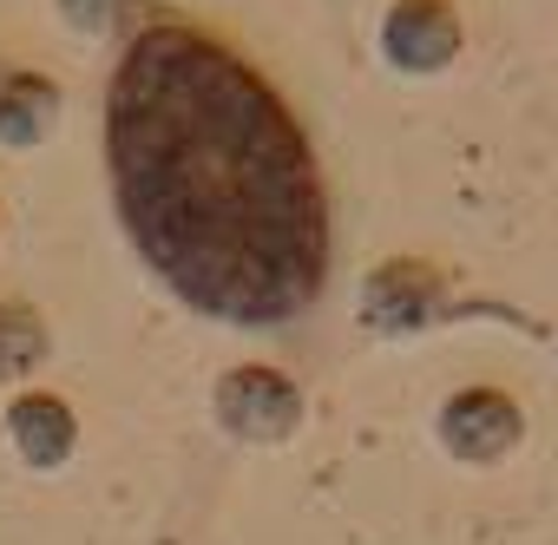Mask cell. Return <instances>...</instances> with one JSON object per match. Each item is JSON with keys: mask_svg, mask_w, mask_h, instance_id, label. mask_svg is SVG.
I'll return each mask as SVG.
<instances>
[{"mask_svg": "<svg viewBox=\"0 0 558 545\" xmlns=\"http://www.w3.org/2000/svg\"><path fill=\"white\" fill-rule=\"evenodd\" d=\"M434 434H440V447H447L453 460H466V467H493V460H506V453L525 440V414H519V401H512L506 388L473 382V388H460V395L440 401Z\"/></svg>", "mask_w": 558, "mask_h": 545, "instance_id": "cell-4", "label": "cell"}, {"mask_svg": "<svg viewBox=\"0 0 558 545\" xmlns=\"http://www.w3.org/2000/svg\"><path fill=\"white\" fill-rule=\"evenodd\" d=\"M106 178L138 263L197 316L283 329L329 283V184L290 99L204 27H138L106 86Z\"/></svg>", "mask_w": 558, "mask_h": 545, "instance_id": "cell-1", "label": "cell"}, {"mask_svg": "<svg viewBox=\"0 0 558 545\" xmlns=\"http://www.w3.org/2000/svg\"><path fill=\"white\" fill-rule=\"evenodd\" d=\"M8 440H14V453H21L27 467L53 473V467L73 460V447H80V421H73L66 395L34 388V395H14V401H8Z\"/></svg>", "mask_w": 558, "mask_h": 545, "instance_id": "cell-6", "label": "cell"}, {"mask_svg": "<svg viewBox=\"0 0 558 545\" xmlns=\"http://www.w3.org/2000/svg\"><path fill=\"white\" fill-rule=\"evenodd\" d=\"M447 303H453V283L440 277L434 263H421V256L375 263L368 283H362V323L375 336H414V329L440 323Z\"/></svg>", "mask_w": 558, "mask_h": 545, "instance_id": "cell-3", "label": "cell"}, {"mask_svg": "<svg viewBox=\"0 0 558 545\" xmlns=\"http://www.w3.org/2000/svg\"><path fill=\"white\" fill-rule=\"evenodd\" d=\"M381 60L395 73H440L460 60V14L447 0H395L381 14Z\"/></svg>", "mask_w": 558, "mask_h": 545, "instance_id": "cell-5", "label": "cell"}, {"mask_svg": "<svg viewBox=\"0 0 558 545\" xmlns=\"http://www.w3.org/2000/svg\"><path fill=\"white\" fill-rule=\"evenodd\" d=\"M60 106H66V93H60L53 73H34V66L8 73V80H0V145H8V152L47 145L53 125H60Z\"/></svg>", "mask_w": 558, "mask_h": 545, "instance_id": "cell-7", "label": "cell"}, {"mask_svg": "<svg viewBox=\"0 0 558 545\" xmlns=\"http://www.w3.org/2000/svg\"><path fill=\"white\" fill-rule=\"evenodd\" d=\"M210 408H217V427L243 447H276L303 427V395L283 368H263V362H243V368H223L217 388H210Z\"/></svg>", "mask_w": 558, "mask_h": 545, "instance_id": "cell-2", "label": "cell"}, {"mask_svg": "<svg viewBox=\"0 0 558 545\" xmlns=\"http://www.w3.org/2000/svg\"><path fill=\"white\" fill-rule=\"evenodd\" d=\"M47 355H53V329H47V316H40L34 303H21V296H0V382L34 375Z\"/></svg>", "mask_w": 558, "mask_h": 545, "instance_id": "cell-8", "label": "cell"}, {"mask_svg": "<svg viewBox=\"0 0 558 545\" xmlns=\"http://www.w3.org/2000/svg\"><path fill=\"white\" fill-rule=\"evenodd\" d=\"M60 14H66L73 34L99 40V34H112V27L125 21V0H60Z\"/></svg>", "mask_w": 558, "mask_h": 545, "instance_id": "cell-9", "label": "cell"}]
</instances>
